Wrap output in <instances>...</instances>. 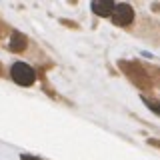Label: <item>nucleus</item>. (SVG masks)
<instances>
[{"label":"nucleus","instance_id":"1","mask_svg":"<svg viewBox=\"0 0 160 160\" xmlns=\"http://www.w3.org/2000/svg\"><path fill=\"white\" fill-rule=\"evenodd\" d=\"M10 78L20 86H32L34 80H36V72L26 62H14L12 68H10Z\"/></svg>","mask_w":160,"mask_h":160},{"label":"nucleus","instance_id":"2","mask_svg":"<svg viewBox=\"0 0 160 160\" xmlns=\"http://www.w3.org/2000/svg\"><path fill=\"white\" fill-rule=\"evenodd\" d=\"M110 20H112L116 26H128L134 20V8L130 6V4H116L114 10H112V14H110Z\"/></svg>","mask_w":160,"mask_h":160},{"label":"nucleus","instance_id":"3","mask_svg":"<svg viewBox=\"0 0 160 160\" xmlns=\"http://www.w3.org/2000/svg\"><path fill=\"white\" fill-rule=\"evenodd\" d=\"M120 66H122V70L128 74L130 78H132V82L134 84H138V86H144V88H148L150 86V78L146 76V72H144L142 68L138 66V64H132V62H120Z\"/></svg>","mask_w":160,"mask_h":160},{"label":"nucleus","instance_id":"4","mask_svg":"<svg viewBox=\"0 0 160 160\" xmlns=\"http://www.w3.org/2000/svg\"><path fill=\"white\" fill-rule=\"evenodd\" d=\"M116 4L112 2V0H94L92 4H90V8H92L94 14H98V16H110L112 14V10Z\"/></svg>","mask_w":160,"mask_h":160},{"label":"nucleus","instance_id":"5","mask_svg":"<svg viewBox=\"0 0 160 160\" xmlns=\"http://www.w3.org/2000/svg\"><path fill=\"white\" fill-rule=\"evenodd\" d=\"M28 46V40L22 32H12L10 34V42H8V48L12 52H24Z\"/></svg>","mask_w":160,"mask_h":160},{"label":"nucleus","instance_id":"6","mask_svg":"<svg viewBox=\"0 0 160 160\" xmlns=\"http://www.w3.org/2000/svg\"><path fill=\"white\" fill-rule=\"evenodd\" d=\"M142 102L146 104V106L152 110L154 114H158V116H160V102H156V100H150V98H142Z\"/></svg>","mask_w":160,"mask_h":160},{"label":"nucleus","instance_id":"7","mask_svg":"<svg viewBox=\"0 0 160 160\" xmlns=\"http://www.w3.org/2000/svg\"><path fill=\"white\" fill-rule=\"evenodd\" d=\"M22 160H40V158H34V156H28V154H22Z\"/></svg>","mask_w":160,"mask_h":160},{"label":"nucleus","instance_id":"8","mask_svg":"<svg viewBox=\"0 0 160 160\" xmlns=\"http://www.w3.org/2000/svg\"><path fill=\"white\" fill-rule=\"evenodd\" d=\"M0 74H2V68H0Z\"/></svg>","mask_w":160,"mask_h":160}]
</instances>
